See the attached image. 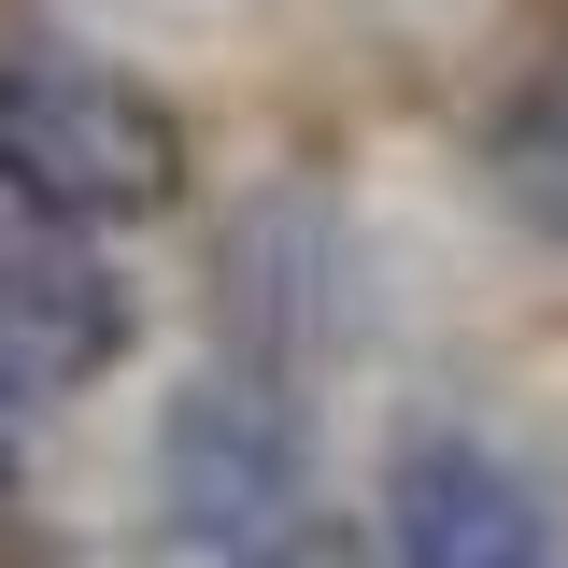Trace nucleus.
<instances>
[{"label": "nucleus", "instance_id": "nucleus-5", "mask_svg": "<svg viewBox=\"0 0 568 568\" xmlns=\"http://www.w3.org/2000/svg\"><path fill=\"white\" fill-rule=\"evenodd\" d=\"M484 171H497V200L526 213L540 242H568V29L511 71V100L484 114Z\"/></svg>", "mask_w": 568, "mask_h": 568}, {"label": "nucleus", "instance_id": "nucleus-4", "mask_svg": "<svg viewBox=\"0 0 568 568\" xmlns=\"http://www.w3.org/2000/svg\"><path fill=\"white\" fill-rule=\"evenodd\" d=\"M114 355H129V284L85 256V227L14 213V227H0V413L100 384Z\"/></svg>", "mask_w": 568, "mask_h": 568}, {"label": "nucleus", "instance_id": "nucleus-1", "mask_svg": "<svg viewBox=\"0 0 568 568\" xmlns=\"http://www.w3.org/2000/svg\"><path fill=\"white\" fill-rule=\"evenodd\" d=\"M185 200V114L58 29H0V213L156 227Z\"/></svg>", "mask_w": 568, "mask_h": 568}, {"label": "nucleus", "instance_id": "nucleus-3", "mask_svg": "<svg viewBox=\"0 0 568 568\" xmlns=\"http://www.w3.org/2000/svg\"><path fill=\"white\" fill-rule=\"evenodd\" d=\"M369 511H384V568H555V511L484 426H398Z\"/></svg>", "mask_w": 568, "mask_h": 568}, {"label": "nucleus", "instance_id": "nucleus-2", "mask_svg": "<svg viewBox=\"0 0 568 568\" xmlns=\"http://www.w3.org/2000/svg\"><path fill=\"white\" fill-rule=\"evenodd\" d=\"M156 511L200 568H271L313 511V426L284 398V369H200L156 426Z\"/></svg>", "mask_w": 568, "mask_h": 568}]
</instances>
